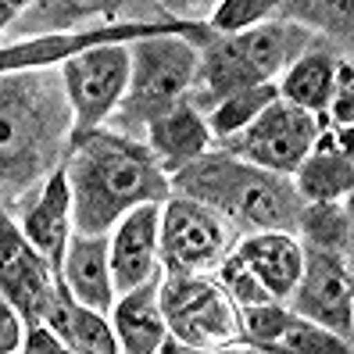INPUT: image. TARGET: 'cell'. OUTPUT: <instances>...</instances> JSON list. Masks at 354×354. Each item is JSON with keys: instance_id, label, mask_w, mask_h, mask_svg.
Masks as SVG:
<instances>
[{"instance_id": "6da1fadb", "label": "cell", "mask_w": 354, "mask_h": 354, "mask_svg": "<svg viewBox=\"0 0 354 354\" xmlns=\"http://www.w3.org/2000/svg\"><path fill=\"white\" fill-rule=\"evenodd\" d=\"M75 233H111V225L140 204H161L172 194V176L140 136L122 129L72 133L65 154Z\"/></svg>"}, {"instance_id": "7a4b0ae2", "label": "cell", "mask_w": 354, "mask_h": 354, "mask_svg": "<svg viewBox=\"0 0 354 354\" xmlns=\"http://www.w3.org/2000/svg\"><path fill=\"white\" fill-rule=\"evenodd\" d=\"M72 104L57 68L0 72V197H18L65 165Z\"/></svg>"}, {"instance_id": "3957f363", "label": "cell", "mask_w": 354, "mask_h": 354, "mask_svg": "<svg viewBox=\"0 0 354 354\" xmlns=\"http://www.w3.org/2000/svg\"><path fill=\"white\" fill-rule=\"evenodd\" d=\"M172 194L215 207L236 229H294L304 201L294 179L258 169L229 151H204L172 172Z\"/></svg>"}, {"instance_id": "277c9868", "label": "cell", "mask_w": 354, "mask_h": 354, "mask_svg": "<svg viewBox=\"0 0 354 354\" xmlns=\"http://www.w3.org/2000/svg\"><path fill=\"white\" fill-rule=\"evenodd\" d=\"M311 39H315V32L290 22V18H268V22H258L240 32H225V36L212 32L201 44L190 104L207 111L225 93L276 82L311 47Z\"/></svg>"}, {"instance_id": "5b68a950", "label": "cell", "mask_w": 354, "mask_h": 354, "mask_svg": "<svg viewBox=\"0 0 354 354\" xmlns=\"http://www.w3.org/2000/svg\"><path fill=\"white\" fill-rule=\"evenodd\" d=\"M212 36V29L183 26V29H161L151 36H140L129 44V86L122 97L115 118V129L140 136L147 122L176 108L179 100L190 97V86L197 79V39Z\"/></svg>"}, {"instance_id": "8992f818", "label": "cell", "mask_w": 354, "mask_h": 354, "mask_svg": "<svg viewBox=\"0 0 354 354\" xmlns=\"http://www.w3.org/2000/svg\"><path fill=\"white\" fill-rule=\"evenodd\" d=\"M158 297L169 322V340L161 344V351H207L243 344L236 304L225 297L212 272H165L161 268Z\"/></svg>"}, {"instance_id": "52a82bcc", "label": "cell", "mask_w": 354, "mask_h": 354, "mask_svg": "<svg viewBox=\"0 0 354 354\" xmlns=\"http://www.w3.org/2000/svg\"><path fill=\"white\" fill-rule=\"evenodd\" d=\"M236 225L215 207L194 197L169 194L161 201L158 254L165 272H215V265L233 251Z\"/></svg>"}, {"instance_id": "ba28073f", "label": "cell", "mask_w": 354, "mask_h": 354, "mask_svg": "<svg viewBox=\"0 0 354 354\" xmlns=\"http://www.w3.org/2000/svg\"><path fill=\"white\" fill-rule=\"evenodd\" d=\"M319 133H322V115H311V111L297 108V104L276 97L240 133L222 140L218 147L258 165V169L294 176V169L304 161V154L315 147Z\"/></svg>"}, {"instance_id": "9c48e42d", "label": "cell", "mask_w": 354, "mask_h": 354, "mask_svg": "<svg viewBox=\"0 0 354 354\" xmlns=\"http://www.w3.org/2000/svg\"><path fill=\"white\" fill-rule=\"evenodd\" d=\"M129 44L133 39L93 44L57 65L61 86H65V97L72 104L75 133L97 129L118 111L129 86Z\"/></svg>"}, {"instance_id": "30bf717a", "label": "cell", "mask_w": 354, "mask_h": 354, "mask_svg": "<svg viewBox=\"0 0 354 354\" xmlns=\"http://www.w3.org/2000/svg\"><path fill=\"white\" fill-rule=\"evenodd\" d=\"M286 308L301 319H311L340 337L351 340L354 326V276H351V254L333 251V247L304 243L301 276L286 297Z\"/></svg>"}, {"instance_id": "8fae6325", "label": "cell", "mask_w": 354, "mask_h": 354, "mask_svg": "<svg viewBox=\"0 0 354 354\" xmlns=\"http://www.w3.org/2000/svg\"><path fill=\"white\" fill-rule=\"evenodd\" d=\"M0 290L26 322L50 319L61 294V276L47 254L29 243L8 212H0Z\"/></svg>"}, {"instance_id": "7c38bea8", "label": "cell", "mask_w": 354, "mask_h": 354, "mask_svg": "<svg viewBox=\"0 0 354 354\" xmlns=\"http://www.w3.org/2000/svg\"><path fill=\"white\" fill-rule=\"evenodd\" d=\"M158 225H161V204H140L126 212L108 233V258H111V279L115 294L133 290L143 279L161 272L158 254Z\"/></svg>"}, {"instance_id": "4fadbf2b", "label": "cell", "mask_w": 354, "mask_h": 354, "mask_svg": "<svg viewBox=\"0 0 354 354\" xmlns=\"http://www.w3.org/2000/svg\"><path fill=\"white\" fill-rule=\"evenodd\" d=\"M351 129H329L322 122V133L315 147L304 154L294 169V190L304 204H326V201H347L351 194Z\"/></svg>"}, {"instance_id": "5bb4252c", "label": "cell", "mask_w": 354, "mask_h": 354, "mask_svg": "<svg viewBox=\"0 0 354 354\" xmlns=\"http://www.w3.org/2000/svg\"><path fill=\"white\" fill-rule=\"evenodd\" d=\"M61 286L79 304H90L97 311H111L115 304V279H111V258H108V233H75L61 254Z\"/></svg>"}, {"instance_id": "9a60e30c", "label": "cell", "mask_w": 354, "mask_h": 354, "mask_svg": "<svg viewBox=\"0 0 354 354\" xmlns=\"http://www.w3.org/2000/svg\"><path fill=\"white\" fill-rule=\"evenodd\" d=\"M233 251L247 261V268L276 301L290 297L304 261V243L290 229H251V233L236 236Z\"/></svg>"}, {"instance_id": "2e32d148", "label": "cell", "mask_w": 354, "mask_h": 354, "mask_svg": "<svg viewBox=\"0 0 354 354\" xmlns=\"http://www.w3.org/2000/svg\"><path fill=\"white\" fill-rule=\"evenodd\" d=\"M158 276L143 279L133 290L115 294L108 319L115 326L118 347L126 354H158L161 344L169 340V322H165L161 297H158Z\"/></svg>"}, {"instance_id": "e0dca14e", "label": "cell", "mask_w": 354, "mask_h": 354, "mask_svg": "<svg viewBox=\"0 0 354 354\" xmlns=\"http://www.w3.org/2000/svg\"><path fill=\"white\" fill-rule=\"evenodd\" d=\"M22 233L39 254H47L54 268H61V254L72 236V194H68V179L65 169H54L44 183L36 186V197L18 218Z\"/></svg>"}, {"instance_id": "ac0fdd59", "label": "cell", "mask_w": 354, "mask_h": 354, "mask_svg": "<svg viewBox=\"0 0 354 354\" xmlns=\"http://www.w3.org/2000/svg\"><path fill=\"white\" fill-rule=\"evenodd\" d=\"M140 140L158 154V161L169 169V176L176 169H183L186 161L201 158L204 151L215 147L212 129H207V118L201 108H194L190 97L179 100L176 108H169L165 115H158L154 122H147L140 133Z\"/></svg>"}, {"instance_id": "d6986e66", "label": "cell", "mask_w": 354, "mask_h": 354, "mask_svg": "<svg viewBox=\"0 0 354 354\" xmlns=\"http://www.w3.org/2000/svg\"><path fill=\"white\" fill-rule=\"evenodd\" d=\"M333 79H337V54L326 50L315 36L311 47L276 79V90L283 100L297 104V108L311 115H326V104L333 97Z\"/></svg>"}, {"instance_id": "ffe728a7", "label": "cell", "mask_w": 354, "mask_h": 354, "mask_svg": "<svg viewBox=\"0 0 354 354\" xmlns=\"http://www.w3.org/2000/svg\"><path fill=\"white\" fill-rule=\"evenodd\" d=\"M57 337L65 340L68 351H79V354H118V337H115V326L108 319V311H97L90 304H79L75 297L65 294L61 286L57 294V304L47 319Z\"/></svg>"}, {"instance_id": "44dd1931", "label": "cell", "mask_w": 354, "mask_h": 354, "mask_svg": "<svg viewBox=\"0 0 354 354\" xmlns=\"http://www.w3.org/2000/svg\"><path fill=\"white\" fill-rule=\"evenodd\" d=\"M118 0H32L22 18L11 26L18 32H54V29H79V22L111 11Z\"/></svg>"}, {"instance_id": "7402d4cb", "label": "cell", "mask_w": 354, "mask_h": 354, "mask_svg": "<svg viewBox=\"0 0 354 354\" xmlns=\"http://www.w3.org/2000/svg\"><path fill=\"white\" fill-rule=\"evenodd\" d=\"M279 90H276V82H261V86H243L236 93H225L222 100H215L212 108L204 111L207 118V129H212V140L222 143L229 140L233 133H240L247 122H251L268 100H276Z\"/></svg>"}, {"instance_id": "603a6c76", "label": "cell", "mask_w": 354, "mask_h": 354, "mask_svg": "<svg viewBox=\"0 0 354 354\" xmlns=\"http://www.w3.org/2000/svg\"><path fill=\"white\" fill-rule=\"evenodd\" d=\"M279 18H290L315 36L351 44V0H283Z\"/></svg>"}, {"instance_id": "cb8c5ba5", "label": "cell", "mask_w": 354, "mask_h": 354, "mask_svg": "<svg viewBox=\"0 0 354 354\" xmlns=\"http://www.w3.org/2000/svg\"><path fill=\"white\" fill-rule=\"evenodd\" d=\"M294 229H301V233H304V243L333 247V251L351 254V215H347V201L304 204Z\"/></svg>"}, {"instance_id": "d4e9b609", "label": "cell", "mask_w": 354, "mask_h": 354, "mask_svg": "<svg viewBox=\"0 0 354 354\" xmlns=\"http://www.w3.org/2000/svg\"><path fill=\"white\" fill-rule=\"evenodd\" d=\"M268 351H283V354H351V340L340 337L311 319L290 315L286 326L276 333V340L268 344Z\"/></svg>"}, {"instance_id": "484cf974", "label": "cell", "mask_w": 354, "mask_h": 354, "mask_svg": "<svg viewBox=\"0 0 354 354\" xmlns=\"http://www.w3.org/2000/svg\"><path fill=\"white\" fill-rule=\"evenodd\" d=\"M290 315H294V311L286 308V301H261V304L236 308L240 340L251 344V347H258V351H268V344L276 340V333L286 326Z\"/></svg>"}, {"instance_id": "4316f807", "label": "cell", "mask_w": 354, "mask_h": 354, "mask_svg": "<svg viewBox=\"0 0 354 354\" xmlns=\"http://www.w3.org/2000/svg\"><path fill=\"white\" fill-rule=\"evenodd\" d=\"M283 0H215L212 15H207V26H212L215 36L225 32H240L251 29L258 22H268L272 15H279Z\"/></svg>"}, {"instance_id": "83f0119b", "label": "cell", "mask_w": 354, "mask_h": 354, "mask_svg": "<svg viewBox=\"0 0 354 354\" xmlns=\"http://www.w3.org/2000/svg\"><path fill=\"white\" fill-rule=\"evenodd\" d=\"M215 283L225 290V297L233 301L236 308H247V304H261V301H276L268 290L258 283V276L247 268V261L236 254V251H229L218 265H215Z\"/></svg>"}, {"instance_id": "f1b7e54d", "label": "cell", "mask_w": 354, "mask_h": 354, "mask_svg": "<svg viewBox=\"0 0 354 354\" xmlns=\"http://www.w3.org/2000/svg\"><path fill=\"white\" fill-rule=\"evenodd\" d=\"M22 351L26 354H61V351H68V347H65V340L57 337V329L47 319H39V322H26Z\"/></svg>"}, {"instance_id": "f546056e", "label": "cell", "mask_w": 354, "mask_h": 354, "mask_svg": "<svg viewBox=\"0 0 354 354\" xmlns=\"http://www.w3.org/2000/svg\"><path fill=\"white\" fill-rule=\"evenodd\" d=\"M22 333H26V319L18 315V308L0 290V354L22 351Z\"/></svg>"}, {"instance_id": "4dcf8cb0", "label": "cell", "mask_w": 354, "mask_h": 354, "mask_svg": "<svg viewBox=\"0 0 354 354\" xmlns=\"http://www.w3.org/2000/svg\"><path fill=\"white\" fill-rule=\"evenodd\" d=\"M32 4V0H0V32H8L18 18H22V11Z\"/></svg>"}, {"instance_id": "1f68e13d", "label": "cell", "mask_w": 354, "mask_h": 354, "mask_svg": "<svg viewBox=\"0 0 354 354\" xmlns=\"http://www.w3.org/2000/svg\"><path fill=\"white\" fill-rule=\"evenodd\" d=\"M172 4H201V0H169V8Z\"/></svg>"}]
</instances>
